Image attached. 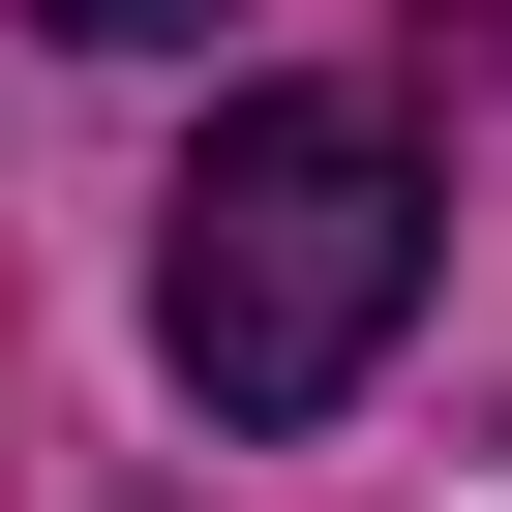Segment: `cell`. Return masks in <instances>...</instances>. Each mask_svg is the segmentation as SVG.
<instances>
[{
    "instance_id": "obj_1",
    "label": "cell",
    "mask_w": 512,
    "mask_h": 512,
    "mask_svg": "<svg viewBox=\"0 0 512 512\" xmlns=\"http://www.w3.org/2000/svg\"><path fill=\"white\" fill-rule=\"evenodd\" d=\"M422 151L362 121V91H241L211 151H181V241H151V332H181V392L211 422H332L392 332H422Z\"/></svg>"
},
{
    "instance_id": "obj_2",
    "label": "cell",
    "mask_w": 512,
    "mask_h": 512,
    "mask_svg": "<svg viewBox=\"0 0 512 512\" xmlns=\"http://www.w3.org/2000/svg\"><path fill=\"white\" fill-rule=\"evenodd\" d=\"M31 31H91V61H151V31H211V0H31Z\"/></svg>"
}]
</instances>
